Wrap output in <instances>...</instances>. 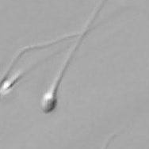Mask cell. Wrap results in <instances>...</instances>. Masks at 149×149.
<instances>
[{
    "instance_id": "cell-2",
    "label": "cell",
    "mask_w": 149,
    "mask_h": 149,
    "mask_svg": "<svg viewBox=\"0 0 149 149\" xmlns=\"http://www.w3.org/2000/svg\"><path fill=\"white\" fill-rule=\"evenodd\" d=\"M79 34V33H69V34H66V35H63L62 37H58L57 39H55L53 40H49V41H46V42H43V43H38V44H35V45H29V46H26V47H24V48H22V49H19V51L15 54V57L13 58L11 60V62L10 63V65H9V68L7 69V72H6V74H5V77L3 78V80H4L5 79H6L7 76H8L9 73L10 72V69H11L12 66L14 65L15 63V62L17 61L19 58L22 56V55L24 54L25 52H27V51H29V50H33V49H37V48H42V47H45V46H49L51 45L52 44L56 43L58 41H60L61 40H64V39H66V38H68V37H73V36H77Z\"/></svg>"
},
{
    "instance_id": "cell-1",
    "label": "cell",
    "mask_w": 149,
    "mask_h": 149,
    "mask_svg": "<svg viewBox=\"0 0 149 149\" xmlns=\"http://www.w3.org/2000/svg\"><path fill=\"white\" fill-rule=\"evenodd\" d=\"M106 0H101L100 3L96 6V8L95 9V10L93 12V14L91 15V17H90L88 22L86 23L85 29H83L81 33L80 38L78 40V41L75 43L74 46L71 49V51L68 53V56H67V58L64 60L62 68L60 70V72L57 74V76L55 79L54 82L52 83L51 86L49 87V90L45 93L40 99V108L41 110L45 113V114H49V113H52V112H54L56 109L57 108L58 105V91H59V87H60V83H61V80L62 78L63 77L64 72H66L68 66L70 61L72 60V58L73 57V55L75 52V51L77 50L79 46L80 45L81 42H83V40L84 39V37L86 36V33L87 30L89 29L90 25L91 24L92 21L95 19V16L97 15L98 11L100 10V9L102 8V6L103 5L104 2Z\"/></svg>"
}]
</instances>
